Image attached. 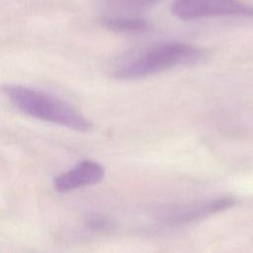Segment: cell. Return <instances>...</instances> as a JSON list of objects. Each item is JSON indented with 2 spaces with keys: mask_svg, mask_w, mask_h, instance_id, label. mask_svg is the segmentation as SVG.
Returning <instances> with one entry per match:
<instances>
[{
  "mask_svg": "<svg viewBox=\"0 0 253 253\" xmlns=\"http://www.w3.org/2000/svg\"><path fill=\"white\" fill-rule=\"evenodd\" d=\"M171 13L184 21L210 17H253V6L241 0H175Z\"/></svg>",
  "mask_w": 253,
  "mask_h": 253,
  "instance_id": "3957f363",
  "label": "cell"
},
{
  "mask_svg": "<svg viewBox=\"0 0 253 253\" xmlns=\"http://www.w3.org/2000/svg\"><path fill=\"white\" fill-rule=\"evenodd\" d=\"M100 22L108 30L119 33H143L148 29V23L138 17L107 16L101 18Z\"/></svg>",
  "mask_w": 253,
  "mask_h": 253,
  "instance_id": "8992f818",
  "label": "cell"
},
{
  "mask_svg": "<svg viewBox=\"0 0 253 253\" xmlns=\"http://www.w3.org/2000/svg\"><path fill=\"white\" fill-rule=\"evenodd\" d=\"M105 177L104 167L90 159L79 162L73 168L59 174L53 180V188L58 193H68L76 189L95 185Z\"/></svg>",
  "mask_w": 253,
  "mask_h": 253,
  "instance_id": "277c9868",
  "label": "cell"
},
{
  "mask_svg": "<svg viewBox=\"0 0 253 253\" xmlns=\"http://www.w3.org/2000/svg\"><path fill=\"white\" fill-rule=\"evenodd\" d=\"M84 225L87 229L95 232H110L115 228V223L105 215L89 214L84 218Z\"/></svg>",
  "mask_w": 253,
  "mask_h": 253,
  "instance_id": "52a82bcc",
  "label": "cell"
},
{
  "mask_svg": "<svg viewBox=\"0 0 253 253\" xmlns=\"http://www.w3.org/2000/svg\"><path fill=\"white\" fill-rule=\"evenodd\" d=\"M3 91L11 104L29 117L79 132L93 128V124L79 111L47 92L18 84H7Z\"/></svg>",
  "mask_w": 253,
  "mask_h": 253,
  "instance_id": "6da1fadb",
  "label": "cell"
},
{
  "mask_svg": "<svg viewBox=\"0 0 253 253\" xmlns=\"http://www.w3.org/2000/svg\"><path fill=\"white\" fill-rule=\"evenodd\" d=\"M205 56L206 51L196 45L181 42H163L118 67L113 76L120 80L140 79L173 67L197 63Z\"/></svg>",
  "mask_w": 253,
  "mask_h": 253,
  "instance_id": "7a4b0ae2",
  "label": "cell"
},
{
  "mask_svg": "<svg viewBox=\"0 0 253 253\" xmlns=\"http://www.w3.org/2000/svg\"><path fill=\"white\" fill-rule=\"evenodd\" d=\"M157 1H158V0H126L127 4H129L130 6H132V7H134V8L148 6V5L153 4V3L157 2Z\"/></svg>",
  "mask_w": 253,
  "mask_h": 253,
  "instance_id": "ba28073f",
  "label": "cell"
},
{
  "mask_svg": "<svg viewBox=\"0 0 253 253\" xmlns=\"http://www.w3.org/2000/svg\"><path fill=\"white\" fill-rule=\"evenodd\" d=\"M234 203L235 201L231 197H220L195 205L186 206L170 212L163 218V223L169 226L189 224L215 212L222 211L233 206Z\"/></svg>",
  "mask_w": 253,
  "mask_h": 253,
  "instance_id": "5b68a950",
  "label": "cell"
}]
</instances>
